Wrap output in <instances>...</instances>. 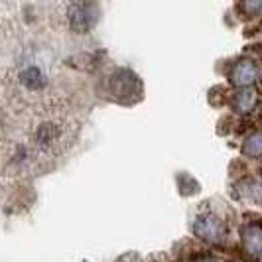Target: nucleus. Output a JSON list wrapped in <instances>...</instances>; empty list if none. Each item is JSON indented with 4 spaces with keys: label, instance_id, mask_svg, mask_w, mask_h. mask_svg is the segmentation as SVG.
I'll return each mask as SVG.
<instances>
[{
    "label": "nucleus",
    "instance_id": "obj_5",
    "mask_svg": "<svg viewBox=\"0 0 262 262\" xmlns=\"http://www.w3.org/2000/svg\"><path fill=\"white\" fill-rule=\"evenodd\" d=\"M231 83L241 89H250V85H254L260 77V67L256 66L252 59H238L233 63L229 71Z\"/></svg>",
    "mask_w": 262,
    "mask_h": 262
},
{
    "label": "nucleus",
    "instance_id": "obj_9",
    "mask_svg": "<svg viewBox=\"0 0 262 262\" xmlns=\"http://www.w3.org/2000/svg\"><path fill=\"white\" fill-rule=\"evenodd\" d=\"M236 193L238 197H243V199H252V201H258L262 197V187L254 180H241L238 184H236Z\"/></svg>",
    "mask_w": 262,
    "mask_h": 262
},
{
    "label": "nucleus",
    "instance_id": "obj_11",
    "mask_svg": "<svg viewBox=\"0 0 262 262\" xmlns=\"http://www.w3.org/2000/svg\"><path fill=\"white\" fill-rule=\"evenodd\" d=\"M189 262H223V260L219 256H215V254H209V252H199Z\"/></svg>",
    "mask_w": 262,
    "mask_h": 262
},
{
    "label": "nucleus",
    "instance_id": "obj_2",
    "mask_svg": "<svg viewBox=\"0 0 262 262\" xmlns=\"http://www.w3.org/2000/svg\"><path fill=\"white\" fill-rule=\"evenodd\" d=\"M108 91L113 93V97L118 101H134V97H140L142 93V83L136 77V73H132L128 69H118L108 79Z\"/></svg>",
    "mask_w": 262,
    "mask_h": 262
},
{
    "label": "nucleus",
    "instance_id": "obj_6",
    "mask_svg": "<svg viewBox=\"0 0 262 262\" xmlns=\"http://www.w3.org/2000/svg\"><path fill=\"white\" fill-rule=\"evenodd\" d=\"M241 243L245 252L252 258H262V225L247 223L241 229Z\"/></svg>",
    "mask_w": 262,
    "mask_h": 262
},
{
    "label": "nucleus",
    "instance_id": "obj_1",
    "mask_svg": "<svg viewBox=\"0 0 262 262\" xmlns=\"http://www.w3.org/2000/svg\"><path fill=\"white\" fill-rule=\"evenodd\" d=\"M101 6L95 2H71L67 6V24L75 34H87L97 26Z\"/></svg>",
    "mask_w": 262,
    "mask_h": 262
},
{
    "label": "nucleus",
    "instance_id": "obj_7",
    "mask_svg": "<svg viewBox=\"0 0 262 262\" xmlns=\"http://www.w3.org/2000/svg\"><path fill=\"white\" fill-rule=\"evenodd\" d=\"M231 106L238 115H250L258 106V93L254 89H238L231 99Z\"/></svg>",
    "mask_w": 262,
    "mask_h": 262
},
{
    "label": "nucleus",
    "instance_id": "obj_12",
    "mask_svg": "<svg viewBox=\"0 0 262 262\" xmlns=\"http://www.w3.org/2000/svg\"><path fill=\"white\" fill-rule=\"evenodd\" d=\"M260 173H262V166H260Z\"/></svg>",
    "mask_w": 262,
    "mask_h": 262
},
{
    "label": "nucleus",
    "instance_id": "obj_10",
    "mask_svg": "<svg viewBox=\"0 0 262 262\" xmlns=\"http://www.w3.org/2000/svg\"><path fill=\"white\" fill-rule=\"evenodd\" d=\"M243 156L247 158H260L262 156V130L252 132L243 142Z\"/></svg>",
    "mask_w": 262,
    "mask_h": 262
},
{
    "label": "nucleus",
    "instance_id": "obj_3",
    "mask_svg": "<svg viewBox=\"0 0 262 262\" xmlns=\"http://www.w3.org/2000/svg\"><path fill=\"white\" fill-rule=\"evenodd\" d=\"M63 126L55 120H43L32 132V146L39 152H53L63 142Z\"/></svg>",
    "mask_w": 262,
    "mask_h": 262
},
{
    "label": "nucleus",
    "instance_id": "obj_4",
    "mask_svg": "<svg viewBox=\"0 0 262 262\" xmlns=\"http://www.w3.org/2000/svg\"><path fill=\"white\" fill-rule=\"evenodd\" d=\"M193 233L205 243H221L227 235V227L223 219H219L213 213H201L195 217Z\"/></svg>",
    "mask_w": 262,
    "mask_h": 262
},
{
    "label": "nucleus",
    "instance_id": "obj_8",
    "mask_svg": "<svg viewBox=\"0 0 262 262\" xmlns=\"http://www.w3.org/2000/svg\"><path fill=\"white\" fill-rule=\"evenodd\" d=\"M20 83L26 87L28 91H41L48 85L46 73L36 66H30L20 71Z\"/></svg>",
    "mask_w": 262,
    "mask_h": 262
}]
</instances>
